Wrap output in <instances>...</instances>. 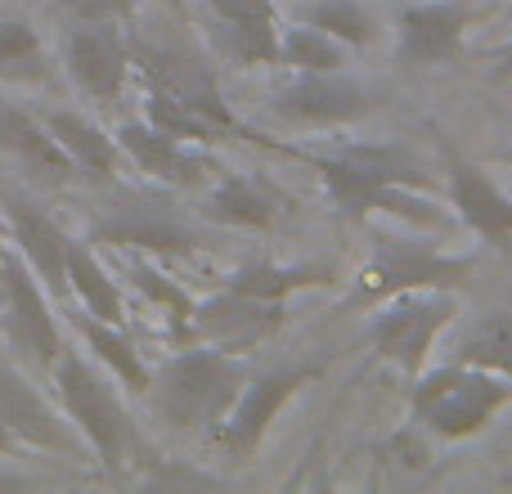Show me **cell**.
Returning <instances> with one entry per match:
<instances>
[{"mask_svg": "<svg viewBox=\"0 0 512 494\" xmlns=\"http://www.w3.org/2000/svg\"><path fill=\"white\" fill-rule=\"evenodd\" d=\"M243 387H248V369L239 355L198 342V351H185L162 364L149 378L144 396L162 423L180 427V432H198L207 423H221Z\"/></svg>", "mask_w": 512, "mask_h": 494, "instance_id": "obj_1", "label": "cell"}, {"mask_svg": "<svg viewBox=\"0 0 512 494\" xmlns=\"http://www.w3.org/2000/svg\"><path fill=\"white\" fill-rule=\"evenodd\" d=\"M283 153H292V149H283ZM292 158L310 162L324 176L333 207L346 221H355L364 212H378V207L382 212H409L418 221H432L427 212H414V203L405 194V189H427L432 176H423V167H414L400 153L369 144V149H342V153H328V158H310V153H292Z\"/></svg>", "mask_w": 512, "mask_h": 494, "instance_id": "obj_2", "label": "cell"}, {"mask_svg": "<svg viewBox=\"0 0 512 494\" xmlns=\"http://www.w3.org/2000/svg\"><path fill=\"white\" fill-rule=\"evenodd\" d=\"M512 400V387L499 373L472 369V364H445V369L414 378V418L427 432L445 441L486 432V423Z\"/></svg>", "mask_w": 512, "mask_h": 494, "instance_id": "obj_3", "label": "cell"}, {"mask_svg": "<svg viewBox=\"0 0 512 494\" xmlns=\"http://www.w3.org/2000/svg\"><path fill=\"white\" fill-rule=\"evenodd\" d=\"M54 387H59L63 414L81 427V436L90 441V450L99 454L108 472H122L126 445H131V418L122 409V396L108 387V378L90 360H81L77 351H59V360L50 364Z\"/></svg>", "mask_w": 512, "mask_h": 494, "instance_id": "obj_4", "label": "cell"}, {"mask_svg": "<svg viewBox=\"0 0 512 494\" xmlns=\"http://www.w3.org/2000/svg\"><path fill=\"white\" fill-rule=\"evenodd\" d=\"M459 315V301L450 288H409L382 301V310L369 319V346L387 364H396L405 378H418L432 355V342Z\"/></svg>", "mask_w": 512, "mask_h": 494, "instance_id": "obj_5", "label": "cell"}, {"mask_svg": "<svg viewBox=\"0 0 512 494\" xmlns=\"http://www.w3.org/2000/svg\"><path fill=\"white\" fill-rule=\"evenodd\" d=\"M472 256H445L432 252L423 243H387L373 252V261L360 265L355 288L346 292L342 310H364V306H382L387 297L409 288H459L472 274Z\"/></svg>", "mask_w": 512, "mask_h": 494, "instance_id": "obj_6", "label": "cell"}, {"mask_svg": "<svg viewBox=\"0 0 512 494\" xmlns=\"http://www.w3.org/2000/svg\"><path fill=\"white\" fill-rule=\"evenodd\" d=\"M382 108V95L373 86L342 72H297L283 90L270 95V113L288 126H310V131H328V126H351L364 122L369 113Z\"/></svg>", "mask_w": 512, "mask_h": 494, "instance_id": "obj_7", "label": "cell"}, {"mask_svg": "<svg viewBox=\"0 0 512 494\" xmlns=\"http://www.w3.org/2000/svg\"><path fill=\"white\" fill-rule=\"evenodd\" d=\"M131 63L140 68V77L149 90L171 95L180 108L203 117V122L216 126L221 135H243V126L234 122L230 104H225V95H221L216 72L207 68V63H198L194 54L167 50V45H140V50H131Z\"/></svg>", "mask_w": 512, "mask_h": 494, "instance_id": "obj_8", "label": "cell"}, {"mask_svg": "<svg viewBox=\"0 0 512 494\" xmlns=\"http://www.w3.org/2000/svg\"><path fill=\"white\" fill-rule=\"evenodd\" d=\"M315 378H319V364H297V369H274V373H261V378H248V387L239 391L230 414L216 423V432H212L216 445H221L225 454H234V459L256 454V445L270 432L274 414Z\"/></svg>", "mask_w": 512, "mask_h": 494, "instance_id": "obj_9", "label": "cell"}, {"mask_svg": "<svg viewBox=\"0 0 512 494\" xmlns=\"http://www.w3.org/2000/svg\"><path fill=\"white\" fill-rule=\"evenodd\" d=\"M279 324H283V301H265V297H248V292L225 288L221 297L194 301L189 337L203 346H216V351L248 355Z\"/></svg>", "mask_w": 512, "mask_h": 494, "instance_id": "obj_10", "label": "cell"}, {"mask_svg": "<svg viewBox=\"0 0 512 494\" xmlns=\"http://www.w3.org/2000/svg\"><path fill=\"white\" fill-rule=\"evenodd\" d=\"M63 72L95 104H117L131 72V50L113 23H77L63 41Z\"/></svg>", "mask_w": 512, "mask_h": 494, "instance_id": "obj_11", "label": "cell"}, {"mask_svg": "<svg viewBox=\"0 0 512 494\" xmlns=\"http://www.w3.org/2000/svg\"><path fill=\"white\" fill-rule=\"evenodd\" d=\"M117 144H122V153L149 180H167V185H180V189H198L203 180L225 171L221 162L207 153V144L176 140V135L158 131V126H149V122H122L117 126Z\"/></svg>", "mask_w": 512, "mask_h": 494, "instance_id": "obj_12", "label": "cell"}, {"mask_svg": "<svg viewBox=\"0 0 512 494\" xmlns=\"http://www.w3.org/2000/svg\"><path fill=\"white\" fill-rule=\"evenodd\" d=\"M0 207H5V221H9V243L14 252L32 265V274L41 279V288L50 297H68V234L32 203V198L14 194L5 189L0 194Z\"/></svg>", "mask_w": 512, "mask_h": 494, "instance_id": "obj_13", "label": "cell"}, {"mask_svg": "<svg viewBox=\"0 0 512 494\" xmlns=\"http://www.w3.org/2000/svg\"><path fill=\"white\" fill-rule=\"evenodd\" d=\"M472 5L459 0H423L400 14V63L405 68H436L463 54V36L472 27Z\"/></svg>", "mask_w": 512, "mask_h": 494, "instance_id": "obj_14", "label": "cell"}, {"mask_svg": "<svg viewBox=\"0 0 512 494\" xmlns=\"http://www.w3.org/2000/svg\"><path fill=\"white\" fill-rule=\"evenodd\" d=\"M0 306H5L9 324H14V337L36 355V360L50 369L63 351V337H59V324H54V310L41 292V279L32 274V265L9 247L5 256V274H0Z\"/></svg>", "mask_w": 512, "mask_h": 494, "instance_id": "obj_15", "label": "cell"}, {"mask_svg": "<svg viewBox=\"0 0 512 494\" xmlns=\"http://www.w3.org/2000/svg\"><path fill=\"white\" fill-rule=\"evenodd\" d=\"M0 427H5L14 441H27L36 450H50V454H72L77 450V436L68 432L59 414L41 400V391L14 373L9 364H0Z\"/></svg>", "mask_w": 512, "mask_h": 494, "instance_id": "obj_16", "label": "cell"}, {"mask_svg": "<svg viewBox=\"0 0 512 494\" xmlns=\"http://www.w3.org/2000/svg\"><path fill=\"white\" fill-rule=\"evenodd\" d=\"M212 14L225 27V50L234 63L243 68H274L279 63V14H274L270 0H207Z\"/></svg>", "mask_w": 512, "mask_h": 494, "instance_id": "obj_17", "label": "cell"}, {"mask_svg": "<svg viewBox=\"0 0 512 494\" xmlns=\"http://www.w3.org/2000/svg\"><path fill=\"white\" fill-rule=\"evenodd\" d=\"M0 153H9L14 162H23L32 176H45L50 185H68L77 180V167L72 158L59 149V140L50 135V126L41 117L23 113L18 104H5L0 99Z\"/></svg>", "mask_w": 512, "mask_h": 494, "instance_id": "obj_18", "label": "cell"}, {"mask_svg": "<svg viewBox=\"0 0 512 494\" xmlns=\"http://www.w3.org/2000/svg\"><path fill=\"white\" fill-rule=\"evenodd\" d=\"M45 126H50V135L59 140V149L72 158V167H77L81 180H90V185H113L117 180V153H122L117 135H108L95 117L72 113V108H54V113H45Z\"/></svg>", "mask_w": 512, "mask_h": 494, "instance_id": "obj_19", "label": "cell"}, {"mask_svg": "<svg viewBox=\"0 0 512 494\" xmlns=\"http://www.w3.org/2000/svg\"><path fill=\"white\" fill-rule=\"evenodd\" d=\"M450 198H454V207H459L468 230H477L481 239L495 243V247L512 243V198L481 167L454 162L450 167Z\"/></svg>", "mask_w": 512, "mask_h": 494, "instance_id": "obj_20", "label": "cell"}, {"mask_svg": "<svg viewBox=\"0 0 512 494\" xmlns=\"http://www.w3.org/2000/svg\"><path fill=\"white\" fill-rule=\"evenodd\" d=\"M203 212L221 225H234V230H270L279 207H274V198L261 194L248 176L221 171V176H216V189L207 194Z\"/></svg>", "mask_w": 512, "mask_h": 494, "instance_id": "obj_21", "label": "cell"}, {"mask_svg": "<svg viewBox=\"0 0 512 494\" xmlns=\"http://www.w3.org/2000/svg\"><path fill=\"white\" fill-rule=\"evenodd\" d=\"M68 292H77L81 310H90L95 319L108 324H126V306L117 292L113 274L99 265V256L86 243H68Z\"/></svg>", "mask_w": 512, "mask_h": 494, "instance_id": "obj_22", "label": "cell"}, {"mask_svg": "<svg viewBox=\"0 0 512 494\" xmlns=\"http://www.w3.org/2000/svg\"><path fill=\"white\" fill-rule=\"evenodd\" d=\"M72 324L81 328V337H86V346L99 355V364H108V369H113V378H117V382H126L131 391H149V378H153V373L144 369L140 351H135V346L126 342L122 324H108V319H95L90 310L72 315Z\"/></svg>", "mask_w": 512, "mask_h": 494, "instance_id": "obj_23", "label": "cell"}, {"mask_svg": "<svg viewBox=\"0 0 512 494\" xmlns=\"http://www.w3.org/2000/svg\"><path fill=\"white\" fill-rule=\"evenodd\" d=\"M328 283V270H315V265H274V261H252L239 265V270L225 279V288L248 292V297H265V301H288L292 292H306Z\"/></svg>", "mask_w": 512, "mask_h": 494, "instance_id": "obj_24", "label": "cell"}, {"mask_svg": "<svg viewBox=\"0 0 512 494\" xmlns=\"http://www.w3.org/2000/svg\"><path fill=\"white\" fill-rule=\"evenodd\" d=\"M459 364L512 378V310H490V315H481L477 324L463 333Z\"/></svg>", "mask_w": 512, "mask_h": 494, "instance_id": "obj_25", "label": "cell"}, {"mask_svg": "<svg viewBox=\"0 0 512 494\" xmlns=\"http://www.w3.org/2000/svg\"><path fill=\"white\" fill-rule=\"evenodd\" d=\"M279 63L297 72H342L346 68V45L328 36L324 27L301 23L279 36Z\"/></svg>", "mask_w": 512, "mask_h": 494, "instance_id": "obj_26", "label": "cell"}, {"mask_svg": "<svg viewBox=\"0 0 512 494\" xmlns=\"http://www.w3.org/2000/svg\"><path fill=\"white\" fill-rule=\"evenodd\" d=\"M108 239L113 243H126V247H149V252H194L198 239L189 230H180V225H171L167 216H149L140 212V207H131V212L122 216V221L108 225Z\"/></svg>", "mask_w": 512, "mask_h": 494, "instance_id": "obj_27", "label": "cell"}, {"mask_svg": "<svg viewBox=\"0 0 512 494\" xmlns=\"http://www.w3.org/2000/svg\"><path fill=\"white\" fill-rule=\"evenodd\" d=\"M306 23L324 27L342 45H378V36H382L378 14L364 9L360 0H319V5L306 9Z\"/></svg>", "mask_w": 512, "mask_h": 494, "instance_id": "obj_28", "label": "cell"}, {"mask_svg": "<svg viewBox=\"0 0 512 494\" xmlns=\"http://www.w3.org/2000/svg\"><path fill=\"white\" fill-rule=\"evenodd\" d=\"M144 122L158 126V131H167V135H176V140H189V144H212L216 135H221L216 126H207L203 117H194L189 108H180L171 95L149 90V86H144Z\"/></svg>", "mask_w": 512, "mask_h": 494, "instance_id": "obj_29", "label": "cell"}, {"mask_svg": "<svg viewBox=\"0 0 512 494\" xmlns=\"http://www.w3.org/2000/svg\"><path fill=\"white\" fill-rule=\"evenodd\" d=\"M41 36L23 18H0V77H32L41 72Z\"/></svg>", "mask_w": 512, "mask_h": 494, "instance_id": "obj_30", "label": "cell"}, {"mask_svg": "<svg viewBox=\"0 0 512 494\" xmlns=\"http://www.w3.org/2000/svg\"><path fill=\"white\" fill-rule=\"evenodd\" d=\"M131 279H135V288H140V292H149L153 301H162V306H167V315H171V324H176V333H180V337H189L194 301H189L185 292H180L176 283L167 279V274L153 270V265H140V261H135V265H131Z\"/></svg>", "mask_w": 512, "mask_h": 494, "instance_id": "obj_31", "label": "cell"}, {"mask_svg": "<svg viewBox=\"0 0 512 494\" xmlns=\"http://www.w3.org/2000/svg\"><path fill=\"white\" fill-rule=\"evenodd\" d=\"M54 5L77 23H122L131 14V0H54Z\"/></svg>", "mask_w": 512, "mask_h": 494, "instance_id": "obj_32", "label": "cell"}, {"mask_svg": "<svg viewBox=\"0 0 512 494\" xmlns=\"http://www.w3.org/2000/svg\"><path fill=\"white\" fill-rule=\"evenodd\" d=\"M490 59H495V81H512V41L499 45Z\"/></svg>", "mask_w": 512, "mask_h": 494, "instance_id": "obj_33", "label": "cell"}, {"mask_svg": "<svg viewBox=\"0 0 512 494\" xmlns=\"http://www.w3.org/2000/svg\"><path fill=\"white\" fill-rule=\"evenodd\" d=\"M5 256H9V221H0V274H5Z\"/></svg>", "mask_w": 512, "mask_h": 494, "instance_id": "obj_34", "label": "cell"}, {"mask_svg": "<svg viewBox=\"0 0 512 494\" xmlns=\"http://www.w3.org/2000/svg\"><path fill=\"white\" fill-rule=\"evenodd\" d=\"M0 486H27L18 472H9V468H0Z\"/></svg>", "mask_w": 512, "mask_h": 494, "instance_id": "obj_35", "label": "cell"}, {"mask_svg": "<svg viewBox=\"0 0 512 494\" xmlns=\"http://www.w3.org/2000/svg\"><path fill=\"white\" fill-rule=\"evenodd\" d=\"M14 445H18V441L5 432V427H0V454H9V450H14Z\"/></svg>", "mask_w": 512, "mask_h": 494, "instance_id": "obj_36", "label": "cell"}]
</instances>
